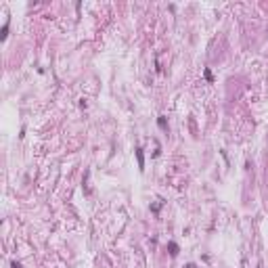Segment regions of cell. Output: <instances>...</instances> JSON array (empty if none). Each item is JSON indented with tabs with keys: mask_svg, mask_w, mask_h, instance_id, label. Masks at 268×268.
<instances>
[{
	"mask_svg": "<svg viewBox=\"0 0 268 268\" xmlns=\"http://www.w3.org/2000/svg\"><path fill=\"white\" fill-rule=\"evenodd\" d=\"M168 249H170V253H172V255H178V245H176L174 241H170V243H168Z\"/></svg>",
	"mask_w": 268,
	"mask_h": 268,
	"instance_id": "2",
	"label": "cell"
},
{
	"mask_svg": "<svg viewBox=\"0 0 268 268\" xmlns=\"http://www.w3.org/2000/svg\"><path fill=\"white\" fill-rule=\"evenodd\" d=\"M157 124H159V128H165V117H163V115H161V117H159V120H157Z\"/></svg>",
	"mask_w": 268,
	"mask_h": 268,
	"instance_id": "3",
	"label": "cell"
},
{
	"mask_svg": "<svg viewBox=\"0 0 268 268\" xmlns=\"http://www.w3.org/2000/svg\"><path fill=\"white\" fill-rule=\"evenodd\" d=\"M134 153H136V161H138V170L142 172V170H145V155H142V149H140V147H136V149H134Z\"/></svg>",
	"mask_w": 268,
	"mask_h": 268,
	"instance_id": "1",
	"label": "cell"
},
{
	"mask_svg": "<svg viewBox=\"0 0 268 268\" xmlns=\"http://www.w3.org/2000/svg\"><path fill=\"white\" fill-rule=\"evenodd\" d=\"M11 268H21V264L19 262H11Z\"/></svg>",
	"mask_w": 268,
	"mask_h": 268,
	"instance_id": "5",
	"label": "cell"
},
{
	"mask_svg": "<svg viewBox=\"0 0 268 268\" xmlns=\"http://www.w3.org/2000/svg\"><path fill=\"white\" fill-rule=\"evenodd\" d=\"M205 78H207V80H210V82H212V80H214V78H212V71H210V69H205Z\"/></svg>",
	"mask_w": 268,
	"mask_h": 268,
	"instance_id": "4",
	"label": "cell"
},
{
	"mask_svg": "<svg viewBox=\"0 0 268 268\" xmlns=\"http://www.w3.org/2000/svg\"><path fill=\"white\" fill-rule=\"evenodd\" d=\"M185 268H197V266H195V264H187Z\"/></svg>",
	"mask_w": 268,
	"mask_h": 268,
	"instance_id": "6",
	"label": "cell"
}]
</instances>
